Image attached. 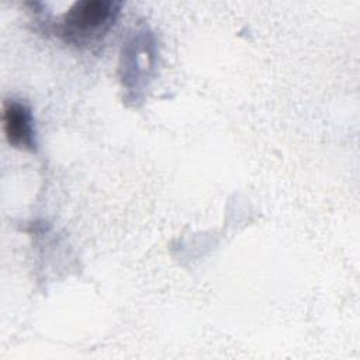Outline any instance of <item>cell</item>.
Segmentation results:
<instances>
[{
  "mask_svg": "<svg viewBox=\"0 0 360 360\" xmlns=\"http://www.w3.org/2000/svg\"><path fill=\"white\" fill-rule=\"evenodd\" d=\"M121 3L112 0H83L75 3L58 21L56 34L75 46L100 42L115 24Z\"/></svg>",
  "mask_w": 360,
  "mask_h": 360,
  "instance_id": "6da1fadb",
  "label": "cell"
},
{
  "mask_svg": "<svg viewBox=\"0 0 360 360\" xmlns=\"http://www.w3.org/2000/svg\"><path fill=\"white\" fill-rule=\"evenodd\" d=\"M3 131L7 142L17 149L35 150V127L31 108L17 100H4L3 103Z\"/></svg>",
  "mask_w": 360,
  "mask_h": 360,
  "instance_id": "7a4b0ae2",
  "label": "cell"
}]
</instances>
